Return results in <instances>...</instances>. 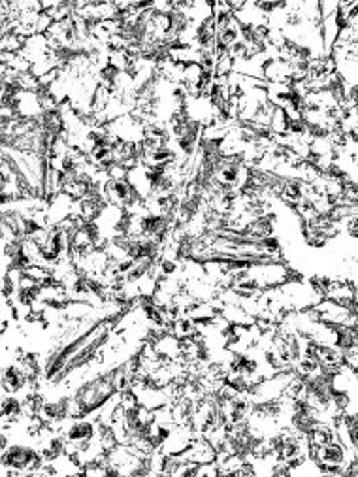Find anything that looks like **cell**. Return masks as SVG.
<instances>
[{
  "mask_svg": "<svg viewBox=\"0 0 358 477\" xmlns=\"http://www.w3.org/2000/svg\"><path fill=\"white\" fill-rule=\"evenodd\" d=\"M277 292H279L283 309L286 313L308 312L315 304H319L323 300V295L311 285V281L302 280L298 274L292 275L291 280L277 287Z\"/></svg>",
  "mask_w": 358,
  "mask_h": 477,
  "instance_id": "6da1fadb",
  "label": "cell"
},
{
  "mask_svg": "<svg viewBox=\"0 0 358 477\" xmlns=\"http://www.w3.org/2000/svg\"><path fill=\"white\" fill-rule=\"evenodd\" d=\"M45 461L42 459L38 449L30 445L13 444L8 445L0 453V466L6 468V476H19V473H36L44 466Z\"/></svg>",
  "mask_w": 358,
  "mask_h": 477,
  "instance_id": "7a4b0ae2",
  "label": "cell"
},
{
  "mask_svg": "<svg viewBox=\"0 0 358 477\" xmlns=\"http://www.w3.org/2000/svg\"><path fill=\"white\" fill-rule=\"evenodd\" d=\"M309 456L325 470V476L337 477H342L343 468L357 459V455L345 449L337 439H332V442L320 445V447H311L309 449Z\"/></svg>",
  "mask_w": 358,
  "mask_h": 477,
  "instance_id": "3957f363",
  "label": "cell"
},
{
  "mask_svg": "<svg viewBox=\"0 0 358 477\" xmlns=\"http://www.w3.org/2000/svg\"><path fill=\"white\" fill-rule=\"evenodd\" d=\"M249 278H253L260 285V289H276L289 281L292 275H296L285 261H262V263L253 264L251 268L245 270Z\"/></svg>",
  "mask_w": 358,
  "mask_h": 477,
  "instance_id": "277c9868",
  "label": "cell"
},
{
  "mask_svg": "<svg viewBox=\"0 0 358 477\" xmlns=\"http://www.w3.org/2000/svg\"><path fill=\"white\" fill-rule=\"evenodd\" d=\"M309 317L315 321L326 324H336V327H358L357 312L342 306L334 300L323 298L319 304H315L311 309H308Z\"/></svg>",
  "mask_w": 358,
  "mask_h": 477,
  "instance_id": "5b68a950",
  "label": "cell"
},
{
  "mask_svg": "<svg viewBox=\"0 0 358 477\" xmlns=\"http://www.w3.org/2000/svg\"><path fill=\"white\" fill-rule=\"evenodd\" d=\"M102 126H104V131L108 132V136L111 140H119V142L128 143H142L143 136H145V128H147L133 114L117 117V119L110 121V123H106Z\"/></svg>",
  "mask_w": 358,
  "mask_h": 477,
  "instance_id": "8992f818",
  "label": "cell"
},
{
  "mask_svg": "<svg viewBox=\"0 0 358 477\" xmlns=\"http://www.w3.org/2000/svg\"><path fill=\"white\" fill-rule=\"evenodd\" d=\"M0 389L6 395H19L23 393V398L36 390V385H33L27 379L21 366L16 362H11L8 366L0 370Z\"/></svg>",
  "mask_w": 358,
  "mask_h": 477,
  "instance_id": "52a82bcc",
  "label": "cell"
},
{
  "mask_svg": "<svg viewBox=\"0 0 358 477\" xmlns=\"http://www.w3.org/2000/svg\"><path fill=\"white\" fill-rule=\"evenodd\" d=\"M194 438H196V432H194L191 424H176V427L168 432L164 442L160 444L159 451L168 456L181 455L183 451L187 449Z\"/></svg>",
  "mask_w": 358,
  "mask_h": 477,
  "instance_id": "ba28073f",
  "label": "cell"
},
{
  "mask_svg": "<svg viewBox=\"0 0 358 477\" xmlns=\"http://www.w3.org/2000/svg\"><path fill=\"white\" fill-rule=\"evenodd\" d=\"M74 208H76V200L68 197L67 192H57L55 197H51L45 206V225L57 226L65 219L74 215Z\"/></svg>",
  "mask_w": 358,
  "mask_h": 477,
  "instance_id": "9c48e42d",
  "label": "cell"
},
{
  "mask_svg": "<svg viewBox=\"0 0 358 477\" xmlns=\"http://www.w3.org/2000/svg\"><path fill=\"white\" fill-rule=\"evenodd\" d=\"M215 456H217V451H215L213 445L204 436H196L187 449L183 451L181 455H177V459L194 462V464H206V462H215Z\"/></svg>",
  "mask_w": 358,
  "mask_h": 477,
  "instance_id": "30bf717a",
  "label": "cell"
},
{
  "mask_svg": "<svg viewBox=\"0 0 358 477\" xmlns=\"http://www.w3.org/2000/svg\"><path fill=\"white\" fill-rule=\"evenodd\" d=\"M127 181L133 185V189L138 192L142 200H147L151 197V168L143 163L133 166L127 174Z\"/></svg>",
  "mask_w": 358,
  "mask_h": 477,
  "instance_id": "8fae6325",
  "label": "cell"
},
{
  "mask_svg": "<svg viewBox=\"0 0 358 477\" xmlns=\"http://www.w3.org/2000/svg\"><path fill=\"white\" fill-rule=\"evenodd\" d=\"M274 232H276V215L264 214L259 215V217L245 229L243 236H245V240L249 241H257L262 240V238L274 236Z\"/></svg>",
  "mask_w": 358,
  "mask_h": 477,
  "instance_id": "7c38bea8",
  "label": "cell"
},
{
  "mask_svg": "<svg viewBox=\"0 0 358 477\" xmlns=\"http://www.w3.org/2000/svg\"><path fill=\"white\" fill-rule=\"evenodd\" d=\"M291 65L286 60L279 59H268L262 70V80L266 83H292L291 80Z\"/></svg>",
  "mask_w": 358,
  "mask_h": 477,
  "instance_id": "4fadbf2b",
  "label": "cell"
},
{
  "mask_svg": "<svg viewBox=\"0 0 358 477\" xmlns=\"http://www.w3.org/2000/svg\"><path fill=\"white\" fill-rule=\"evenodd\" d=\"M219 315L225 319L226 323L242 324V327H251V324H254V321H257L253 315H249L247 312H243L242 307L234 306V304H223Z\"/></svg>",
  "mask_w": 358,
  "mask_h": 477,
  "instance_id": "5bb4252c",
  "label": "cell"
},
{
  "mask_svg": "<svg viewBox=\"0 0 358 477\" xmlns=\"http://www.w3.org/2000/svg\"><path fill=\"white\" fill-rule=\"evenodd\" d=\"M302 185L303 181L300 180H283L281 189L277 197L281 198L283 202L289 204L291 208H294L300 200H302Z\"/></svg>",
  "mask_w": 358,
  "mask_h": 477,
  "instance_id": "9a60e30c",
  "label": "cell"
},
{
  "mask_svg": "<svg viewBox=\"0 0 358 477\" xmlns=\"http://www.w3.org/2000/svg\"><path fill=\"white\" fill-rule=\"evenodd\" d=\"M170 332L176 336L177 340H187V338H194V336L198 334V329H196L193 319L187 317V315H181V317H177L170 324Z\"/></svg>",
  "mask_w": 358,
  "mask_h": 477,
  "instance_id": "2e32d148",
  "label": "cell"
},
{
  "mask_svg": "<svg viewBox=\"0 0 358 477\" xmlns=\"http://www.w3.org/2000/svg\"><path fill=\"white\" fill-rule=\"evenodd\" d=\"M289 121L291 119L286 117L285 110L274 106V111H272L270 116V123H268V131H270V134H274V136H283V134H286V128H289Z\"/></svg>",
  "mask_w": 358,
  "mask_h": 477,
  "instance_id": "e0dca14e",
  "label": "cell"
},
{
  "mask_svg": "<svg viewBox=\"0 0 358 477\" xmlns=\"http://www.w3.org/2000/svg\"><path fill=\"white\" fill-rule=\"evenodd\" d=\"M23 274L28 275L30 280H34L40 287L47 285L50 281H53V275H51V270L47 266H42V264H28L27 268L23 270Z\"/></svg>",
  "mask_w": 358,
  "mask_h": 477,
  "instance_id": "ac0fdd59",
  "label": "cell"
},
{
  "mask_svg": "<svg viewBox=\"0 0 358 477\" xmlns=\"http://www.w3.org/2000/svg\"><path fill=\"white\" fill-rule=\"evenodd\" d=\"M217 476H220L217 462H206V464H198L196 477H217Z\"/></svg>",
  "mask_w": 358,
  "mask_h": 477,
  "instance_id": "d6986e66",
  "label": "cell"
},
{
  "mask_svg": "<svg viewBox=\"0 0 358 477\" xmlns=\"http://www.w3.org/2000/svg\"><path fill=\"white\" fill-rule=\"evenodd\" d=\"M108 177H110L111 181H117V180H127V174H128V168H125L123 165H117V163H113V165L108 168Z\"/></svg>",
  "mask_w": 358,
  "mask_h": 477,
  "instance_id": "ffe728a7",
  "label": "cell"
},
{
  "mask_svg": "<svg viewBox=\"0 0 358 477\" xmlns=\"http://www.w3.org/2000/svg\"><path fill=\"white\" fill-rule=\"evenodd\" d=\"M2 221H4V209L0 208V225H2Z\"/></svg>",
  "mask_w": 358,
  "mask_h": 477,
  "instance_id": "44dd1931",
  "label": "cell"
}]
</instances>
